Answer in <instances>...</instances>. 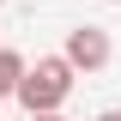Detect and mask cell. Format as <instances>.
<instances>
[{"mask_svg":"<svg viewBox=\"0 0 121 121\" xmlns=\"http://www.w3.org/2000/svg\"><path fill=\"white\" fill-rule=\"evenodd\" d=\"M73 67L60 55H36V67H24V79H18V103H24V115H55L67 97H73Z\"/></svg>","mask_w":121,"mask_h":121,"instance_id":"obj_1","label":"cell"},{"mask_svg":"<svg viewBox=\"0 0 121 121\" xmlns=\"http://www.w3.org/2000/svg\"><path fill=\"white\" fill-rule=\"evenodd\" d=\"M60 60H67L73 73H103L109 60H115V36H109L103 24H73V30H67Z\"/></svg>","mask_w":121,"mask_h":121,"instance_id":"obj_2","label":"cell"},{"mask_svg":"<svg viewBox=\"0 0 121 121\" xmlns=\"http://www.w3.org/2000/svg\"><path fill=\"white\" fill-rule=\"evenodd\" d=\"M24 67H30V60L18 55V48H0V103H6V97H18V79H24Z\"/></svg>","mask_w":121,"mask_h":121,"instance_id":"obj_3","label":"cell"},{"mask_svg":"<svg viewBox=\"0 0 121 121\" xmlns=\"http://www.w3.org/2000/svg\"><path fill=\"white\" fill-rule=\"evenodd\" d=\"M97 121H121V109H97Z\"/></svg>","mask_w":121,"mask_h":121,"instance_id":"obj_4","label":"cell"},{"mask_svg":"<svg viewBox=\"0 0 121 121\" xmlns=\"http://www.w3.org/2000/svg\"><path fill=\"white\" fill-rule=\"evenodd\" d=\"M24 121H67V115H60V109H55V115H24Z\"/></svg>","mask_w":121,"mask_h":121,"instance_id":"obj_5","label":"cell"},{"mask_svg":"<svg viewBox=\"0 0 121 121\" xmlns=\"http://www.w3.org/2000/svg\"><path fill=\"white\" fill-rule=\"evenodd\" d=\"M109 6H121V0H109Z\"/></svg>","mask_w":121,"mask_h":121,"instance_id":"obj_6","label":"cell"},{"mask_svg":"<svg viewBox=\"0 0 121 121\" xmlns=\"http://www.w3.org/2000/svg\"><path fill=\"white\" fill-rule=\"evenodd\" d=\"M0 6H6V0H0Z\"/></svg>","mask_w":121,"mask_h":121,"instance_id":"obj_7","label":"cell"}]
</instances>
